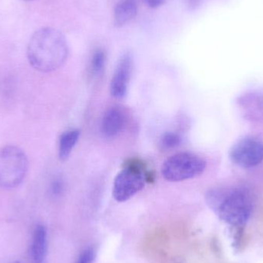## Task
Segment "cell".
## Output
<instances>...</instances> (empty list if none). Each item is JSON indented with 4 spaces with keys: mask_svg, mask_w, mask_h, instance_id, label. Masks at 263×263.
<instances>
[{
    "mask_svg": "<svg viewBox=\"0 0 263 263\" xmlns=\"http://www.w3.org/2000/svg\"><path fill=\"white\" fill-rule=\"evenodd\" d=\"M205 201L218 217L231 228L235 243H237L253 213L250 193L239 187L214 188L207 192Z\"/></svg>",
    "mask_w": 263,
    "mask_h": 263,
    "instance_id": "cell-1",
    "label": "cell"
},
{
    "mask_svg": "<svg viewBox=\"0 0 263 263\" xmlns=\"http://www.w3.org/2000/svg\"><path fill=\"white\" fill-rule=\"evenodd\" d=\"M69 47L66 37L58 29L42 28L31 37L27 57L31 66L43 72L61 67L67 60Z\"/></svg>",
    "mask_w": 263,
    "mask_h": 263,
    "instance_id": "cell-2",
    "label": "cell"
},
{
    "mask_svg": "<svg viewBox=\"0 0 263 263\" xmlns=\"http://www.w3.org/2000/svg\"><path fill=\"white\" fill-rule=\"evenodd\" d=\"M151 179V175L139 160H132L116 176L112 187V196L119 202H126L137 194Z\"/></svg>",
    "mask_w": 263,
    "mask_h": 263,
    "instance_id": "cell-3",
    "label": "cell"
},
{
    "mask_svg": "<svg viewBox=\"0 0 263 263\" xmlns=\"http://www.w3.org/2000/svg\"><path fill=\"white\" fill-rule=\"evenodd\" d=\"M29 162L24 152L15 145L0 148V187L6 190L20 185L27 174Z\"/></svg>",
    "mask_w": 263,
    "mask_h": 263,
    "instance_id": "cell-4",
    "label": "cell"
},
{
    "mask_svg": "<svg viewBox=\"0 0 263 263\" xmlns=\"http://www.w3.org/2000/svg\"><path fill=\"white\" fill-rule=\"evenodd\" d=\"M206 168V162L200 156L190 153L173 155L164 162L162 175L165 180L181 182L198 177Z\"/></svg>",
    "mask_w": 263,
    "mask_h": 263,
    "instance_id": "cell-5",
    "label": "cell"
},
{
    "mask_svg": "<svg viewBox=\"0 0 263 263\" xmlns=\"http://www.w3.org/2000/svg\"><path fill=\"white\" fill-rule=\"evenodd\" d=\"M229 156L233 164L241 168L256 166L263 161V141L253 136L242 138L233 145Z\"/></svg>",
    "mask_w": 263,
    "mask_h": 263,
    "instance_id": "cell-6",
    "label": "cell"
},
{
    "mask_svg": "<svg viewBox=\"0 0 263 263\" xmlns=\"http://www.w3.org/2000/svg\"><path fill=\"white\" fill-rule=\"evenodd\" d=\"M133 60L130 54L126 53L120 58L111 80V95L117 100L126 97L130 81Z\"/></svg>",
    "mask_w": 263,
    "mask_h": 263,
    "instance_id": "cell-7",
    "label": "cell"
},
{
    "mask_svg": "<svg viewBox=\"0 0 263 263\" xmlns=\"http://www.w3.org/2000/svg\"><path fill=\"white\" fill-rule=\"evenodd\" d=\"M126 115L120 106H112L106 111L102 121V132L106 138L118 136L125 128Z\"/></svg>",
    "mask_w": 263,
    "mask_h": 263,
    "instance_id": "cell-8",
    "label": "cell"
},
{
    "mask_svg": "<svg viewBox=\"0 0 263 263\" xmlns=\"http://www.w3.org/2000/svg\"><path fill=\"white\" fill-rule=\"evenodd\" d=\"M47 253V230L43 225L35 227L30 247L32 263H44Z\"/></svg>",
    "mask_w": 263,
    "mask_h": 263,
    "instance_id": "cell-9",
    "label": "cell"
},
{
    "mask_svg": "<svg viewBox=\"0 0 263 263\" xmlns=\"http://www.w3.org/2000/svg\"><path fill=\"white\" fill-rule=\"evenodd\" d=\"M136 0H120L114 9V23L117 26H124L137 14Z\"/></svg>",
    "mask_w": 263,
    "mask_h": 263,
    "instance_id": "cell-10",
    "label": "cell"
},
{
    "mask_svg": "<svg viewBox=\"0 0 263 263\" xmlns=\"http://www.w3.org/2000/svg\"><path fill=\"white\" fill-rule=\"evenodd\" d=\"M80 136L79 129H69L61 135L59 141V157L65 161L69 158L74 147L77 145Z\"/></svg>",
    "mask_w": 263,
    "mask_h": 263,
    "instance_id": "cell-11",
    "label": "cell"
},
{
    "mask_svg": "<svg viewBox=\"0 0 263 263\" xmlns=\"http://www.w3.org/2000/svg\"><path fill=\"white\" fill-rule=\"evenodd\" d=\"M239 103L245 111H248L249 117H255L260 114L259 112L263 109V97L258 94H249L242 97Z\"/></svg>",
    "mask_w": 263,
    "mask_h": 263,
    "instance_id": "cell-12",
    "label": "cell"
},
{
    "mask_svg": "<svg viewBox=\"0 0 263 263\" xmlns=\"http://www.w3.org/2000/svg\"><path fill=\"white\" fill-rule=\"evenodd\" d=\"M106 53L103 49H99L96 50L91 57L89 63V69L91 73L93 76H99L102 73L105 66H106Z\"/></svg>",
    "mask_w": 263,
    "mask_h": 263,
    "instance_id": "cell-13",
    "label": "cell"
},
{
    "mask_svg": "<svg viewBox=\"0 0 263 263\" xmlns=\"http://www.w3.org/2000/svg\"><path fill=\"white\" fill-rule=\"evenodd\" d=\"M182 142L180 136L177 133H166L162 136L160 139V146L162 149H171V148H176L178 145H180Z\"/></svg>",
    "mask_w": 263,
    "mask_h": 263,
    "instance_id": "cell-14",
    "label": "cell"
},
{
    "mask_svg": "<svg viewBox=\"0 0 263 263\" xmlns=\"http://www.w3.org/2000/svg\"><path fill=\"white\" fill-rule=\"evenodd\" d=\"M96 259V251L93 248L83 250L77 258L75 263H93Z\"/></svg>",
    "mask_w": 263,
    "mask_h": 263,
    "instance_id": "cell-15",
    "label": "cell"
},
{
    "mask_svg": "<svg viewBox=\"0 0 263 263\" xmlns=\"http://www.w3.org/2000/svg\"><path fill=\"white\" fill-rule=\"evenodd\" d=\"M144 3L150 8H157L162 6L165 0H143Z\"/></svg>",
    "mask_w": 263,
    "mask_h": 263,
    "instance_id": "cell-16",
    "label": "cell"
},
{
    "mask_svg": "<svg viewBox=\"0 0 263 263\" xmlns=\"http://www.w3.org/2000/svg\"><path fill=\"white\" fill-rule=\"evenodd\" d=\"M190 2H192V3H195L196 2H197L198 0H190Z\"/></svg>",
    "mask_w": 263,
    "mask_h": 263,
    "instance_id": "cell-17",
    "label": "cell"
},
{
    "mask_svg": "<svg viewBox=\"0 0 263 263\" xmlns=\"http://www.w3.org/2000/svg\"><path fill=\"white\" fill-rule=\"evenodd\" d=\"M25 1H28V0H25Z\"/></svg>",
    "mask_w": 263,
    "mask_h": 263,
    "instance_id": "cell-18",
    "label": "cell"
},
{
    "mask_svg": "<svg viewBox=\"0 0 263 263\" xmlns=\"http://www.w3.org/2000/svg\"><path fill=\"white\" fill-rule=\"evenodd\" d=\"M15 263H20V262H15Z\"/></svg>",
    "mask_w": 263,
    "mask_h": 263,
    "instance_id": "cell-19",
    "label": "cell"
}]
</instances>
